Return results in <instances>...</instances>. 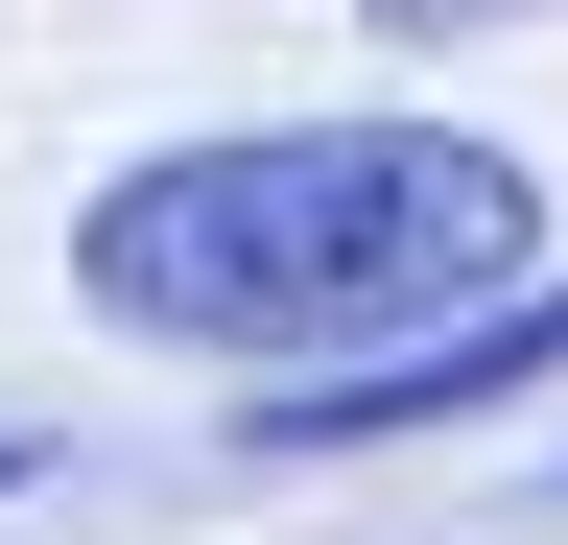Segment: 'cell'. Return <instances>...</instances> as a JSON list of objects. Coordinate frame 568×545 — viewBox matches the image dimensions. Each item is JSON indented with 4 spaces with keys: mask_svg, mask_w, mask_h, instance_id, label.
<instances>
[{
    "mask_svg": "<svg viewBox=\"0 0 568 545\" xmlns=\"http://www.w3.org/2000/svg\"><path fill=\"white\" fill-rule=\"evenodd\" d=\"M545 285V166L474 119H261V143H166L71 214V309L166 332V356H403Z\"/></svg>",
    "mask_w": 568,
    "mask_h": 545,
    "instance_id": "obj_1",
    "label": "cell"
},
{
    "mask_svg": "<svg viewBox=\"0 0 568 545\" xmlns=\"http://www.w3.org/2000/svg\"><path fill=\"white\" fill-rule=\"evenodd\" d=\"M568 380V285H497L474 332H403V356H332L308 403H237V451H403L450 403H545Z\"/></svg>",
    "mask_w": 568,
    "mask_h": 545,
    "instance_id": "obj_2",
    "label": "cell"
},
{
    "mask_svg": "<svg viewBox=\"0 0 568 545\" xmlns=\"http://www.w3.org/2000/svg\"><path fill=\"white\" fill-rule=\"evenodd\" d=\"M379 48H497V24H568V0H355Z\"/></svg>",
    "mask_w": 568,
    "mask_h": 545,
    "instance_id": "obj_3",
    "label": "cell"
},
{
    "mask_svg": "<svg viewBox=\"0 0 568 545\" xmlns=\"http://www.w3.org/2000/svg\"><path fill=\"white\" fill-rule=\"evenodd\" d=\"M0 474H24V451H0Z\"/></svg>",
    "mask_w": 568,
    "mask_h": 545,
    "instance_id": "obj_4",
    "label": "cell"
}]
</instances>
